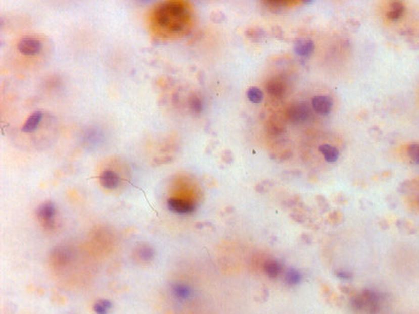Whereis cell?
Returning a JSON list of instances; mask_svg holds the SVG:
<instances>
[{"label": "cell", "mask_w": 419, "mask_h": 314, "mask_svg": "<svg viewBox=\"0 0 419 314\" xmlns=\"http://www.w3.org/2000/svg\"><path fill=\"white\" fill-rule=\"evenodd\" d=\"M155 18L161 27L171 32H181L188 22V9L183 3H164L157 9Z\"/></svg>", "instance_id": "6da1fadb"}, {"label": "cell", "mask_w": 419, "mask_h": 314, "mask_svg": "<svg viewBox=\"0 0 419 314\" xmlns=\"http://www.w3.org/2000/svg\"><path fill=\"white\" fill-rule=\"evenodd\" d=\"M351 307L356 311L377 314L381 308V298L376 291L366 289L351 299Z\"/></svg>", "instance_id": "7a4b0ae2"}, {"label": "cell", "mask_w": 419, "mask_h": 314, "mask_svg": "<svg viewBox=\"0 0 419 314\" xmlns=\"http://www.w3.org/2000/svg\"><path fill=\"white\" fill-rule=\"evenodd\" d=\"M311 111L306 102L293 104L287 111V116L292 122H303L310 117Z\"/></svg>", "instance_id": "3957f363"}, {"label": "cell", "mask_w": 419, "mask_h": 314, "mask_svg": "<svg viewBox=\"0 0 419 314\" xmlns=\"http://www.w3.org/2000/svg\"><path fill=\"white\" fill-rule=\"evenodd\" d=\"M56 214L55 205L51 202L44 203L36 210V215L40 220L43 225L47 229H52L54 227V218Z\"/></svg>", "instance_id": "277c9868"}, {"label": "cell", "mask_w": 419, "mask_h": 314, "mask_svg": "<svg viewBox=\"0 0 419 314\" xmlns=\"http://www.w3.org/2000/svg\"><path fill=\"white\" fill-rule=\"evenodd\" d=\"M167 205L171 212H174L177 214H189L196 210L194 203L185 201L183 199H178V198L169 199L167 202Z\"/></svg>", "instance_id": "5b68a950"}, {"label": "cell", "mask_w": 419, "mask_h": 314, "mask_svg": "<svg viewBox=\"0 0 419 314\" xmlns=\"http://www.w3.org/2000/svg\"><path fill=\"white\" fill-rule=\"evenodd\" d=\"M41 42L36 38L25 37L20 41L18 44L19 51L25 55H34L41 50Z\"/></svg>", "instance_id": "8992f818"}, {"label": "cell", "mask_w": 419, "mask_h": 314, "mask_svg": "<svg viewBox=\"0 0 419 314\" xmlns=\"http://www.w3.org/2000/svg\"><path fill=\"white\" fill-rule=\"evenodd\" d=\"M72 259V253L70 250L65 246H59L54 248L52 252V260L55 265L65 266L68 264Z\"/></svg>", "instance_id": "52a82bcc"}, {"label": "cell", "mask_w": 419, "mask_h": 314, "mask_svg": "<svg viewBox=\"0 0 419 314\" xmlns=\"http://www.w3.org/2000/svg\"><path fill=\"white\" fill-rule=\"evenodd\" d=\"M314 110L320 115H328L333 107V99L328 96H316L312 99Z\"/></svg>", "instance_id": "ba28073f"}, {"label": "cell", "mask_w": 419, "mask_h": 314, "mask_svg": "<svg viewBox=\"0 0 419 314\" xmlns=\"http://www.w3.org/2000/svg\"><path fill=\"white\" fill-rule=\"evenodd\" d=\"M100 183L102 186L108 190L116 189L119 185L120 179L118 175L112 170H106L100 175Z\"/></svg>", "instance_id": "9c48e42d"}, {"label": "cell", "mask_w": 419, "mask_h": 314, "mask_svg": "<svg viewBox=\"0 0 419 314\" xmlns=\"http://www.w3.org/2000/svg\"><path fill=\"white\" fill-rule=\"evenodd\" d=\"M171 293L178 300H188L192 296V289L185 284H174L171 287Z\"/></svg>", "instance_id": "30bf717a"}, {"label": "cell", "mask_w": 419, "mask_h": 314, "mask_svg": "<svg viewBox=\"0 0 419 314\" xmlns=\"http://www.w3.org/2000/svg\"><path fill=\"white\" fill-rule=\"evenodd\" d=\"M295 53H297L300 56H308L314 51L315 48V45L312 41L308 40V39H299L296 41L295 43Z\"/></svg>", "instance_id": "8fae6325"}, {"label": "cell", "mask_w": 419, "mask_h": 314, "mask_svg": "<svg viewBox=\"0 0 419 314\" xmlns=\"http://www.w3.org/2000/svg\"><path fill=\"white\" fill-rule=\"evenodd\" d=\"M42 117H43V114L40 111H36L35 113H33L30 116L29 118L27 119L26 123L24 124L23 129H22L23 132L30 133V132L35 131L36 128H37V126H38V124L41 122Z\"/></svg>", "instance_id": "7c38bea8"}, {"label": "cell", "mask_w": 419, "mask_h": 314, "mask_svg": "<svg viewBox=\"0 0 419 314\" xmlns=\"http://www.w3.org/2000/svg\"><path fill=\"white\" fill-rule=\"evenodd\" d=\"M266 89L268 93L271 94L276 98H282L285 93V86L284 83L277 79H272L266 85Z\"/></svg>", "instance_id": "4fadbf2b"}, {"label": "cell", "mask_w": 419, "mask_h": 314, "mask_svg": "<svg viewBox=\"0 0 419 314\" xmlns=\"http://www.w3.org/2000/svg\"><path fill=\"white\" fill-rule=\"evenodd\" d=\"M264 271H265V273L268 277L276 278L282 273L283 268H282V265H281L280 262L277 261V260L269 259L265 263Z\"/></svg>", "instance_id": "5bb4252c"}, {"label": "cell", "mask_w": 419, "mask_h": 314, "mask_svg": "<svg viewBox=\"0 0 419 314\" xmlns=\"http://www.w3.org/2000/svg\"><path fill=\"white\" fill-rule=\"evenodd\" d=\"M319 151L323 154L325 160L329 163L336 162V161H337L338 157H339V151H338L337 148L334 147V146L329 145V144L320 146Z\"/></svg>", "instance_id": "9a60e30c"}, {"label": "cell", "mask_w": 419, "mask_h": 314, "mask_svg": "<svg viewBox=\"0 0 419 314\" xmlns=\"http://www.w3.org/2000/svg\"><path fill=\"white\" fill-rule=\"evenodd\" d=\"M405 7L401 2H393L390 6V12L387 13V17L391 21H397L404 13Z\"/></svg>", "instance_id": "2e32d148"}, {"label": "cell", "mask_w": 419, "mask_h": 314, "mask_svg": "<svg viewBox=\"0 0 419 314\" xmlns=\"http://www.w3.org/2000/svg\"><path fill=\"white\" fill-rule=\"evenodd\" d=\"M284 279L287 285H297L301 283L302 274L298 270H296L295 268H291L289 270H287Z\"/></svg>", "instance_id": "e0dca14e"}, {"label": "cell", "mask_w": 419, "mask_h": 314, "mask_svg": "<svg viewBox=\"0 0 419 314\" xmlns=\"http://www.w3.org/2000/svg\"><path fill=\"white\" fill-rule=\"evenodd\" d=\"M112 302L107 299H100L94 305V311L96 314H108L112 308Z\"/></svg>", "instance_id": "ac0fdd59"}, {"label": "cell", "mask_w": 419, "mask_h": 314, "mask_svg": "<svg viewBox=\"0 0 419 314\" xmlns=\"http://www.w3.org/2000/svg\"><path fill=\"white\" fill-rule=\"evenodd\" d=\"M247 98L251 102L254 104H258L263 101L264 94L258 87H252L247 90Z\"/></svg>", "instance_id": "d6986e66"}, {"label": "cell", "mask_w": 419, "mask_h": 314, "mask_svg": "<svg viewBox=\"0 0 419 314\" xmlns=\"http://www.w3.org/2000/svg\"><path fill=\"white\" fill-rule=\"evenodd\" d=\"M138 256L142 261H151L154 258V256H155V252H154L152 247H150L148 245H144L142 247H140V249L138 250Z\"/></svg>", "instance_id": "ffe728a7"}, {"label": "cell", "mask_w": 419, "mask_h": 314, "mask_svg": "<svg viewBox=\"0 0 419 314\" xmlns=\"http://www.w3.org/2000/svg\"><path fill=\"white\" fill-rule=\"evenodd\" d=\"M408 154L415 163L419 164V144H411L409 146Z\"/></svg>", "instance_id": "44dd1931"}, {"label": "cell", "mask_w": 419, "mask_h": 314, "mask_svg": "<svg viewBox=\"0 0 419 314\" xmlns=\"http://www.w3.org/2000/svg\"><path fill=\"white\" fill-rule=\"evenodd\" d=\"M189 105H190L191 110L195 112V113H201L202 108H203V105H202L201 99L197 98V97H193V98L190 99Z\"/></svg>", "instance_id": "7402d4cb"}, {"label": "cell", "mask_w": 419, "mask_h": 314, "mask_svg": "<svg viewBox=\"0 0 419 314\" xmlns=\"http://www.w3.org/2000/svg\"><path fill=\"white\" fill-rule=\"evenodd\" d=\"M336 275L339 279L344 280V281H348V280L352 279V274L348 273L347 271H337L336 273Z\"/></svg>", "instance_id": "603a6c76"}]
</instances>
